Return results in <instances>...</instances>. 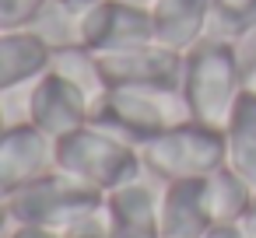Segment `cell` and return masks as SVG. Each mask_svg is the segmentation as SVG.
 <instances>
[{"mask_svg":"<svg viewBox=\"0 0 256 238\" xmlns=\"http://www.w3.org/2000/svg\"><path fill=\"white\" fill-rule=\"evenodd\" d=\"M246 88L249 84H246V70H242L235 42L204 35L193 49H186L179 91L190 109V119L224 130V123Z\"/></svg>","mask_w":256,"mask_h":238,"instance_id":"1","label":"cell"},{"mask_svg":"<svg viewBox=\"0 0 256 238\" xmlns=\"http://www.w3.org/2000/svg\"><path fill=\"white\" fill-rule=\"evenodd\" d=\"M56 168L95 193H112L134 179H140V151L137 144L88 123L56 140Z\"/></svg>","mask_w":256,"mask_h":238,"instance_id":"2","label":"cell"},{"mask_svg":"<svg viewBox=\"0 0 256 238\" xmlns=\"http://www.w3.org/2000/svg\"><path fill=\"white\" fill-rule=\"evenodd\" d=\"M190 119V109L182 102V91L172 88H106L92 102V119L95 126L130 140L144 144L179 123Z\"/></svg>","mask_w":256,"mask_h":238,"instance_id":"3","label":"cell"},{"mask_svg":"<svg viewBox=\"0 0 256 238\" xmlns=\"http://www.w3.org/2000/svg\"><path fill=\"white\" fill-rule=\"evenodd\" d=\"M144 168L162 179V182H190V179H207L224 165V130H214L207 123L186 119L140 147Z\"/></svg>","mask_w":256,"mask_h":238,"instance_id":"4","label":"cell"},{"mask_svg":"<svg viewBox=\"0 0 256 238\" xmlns=\"http://www.w3.org/2000/svg\"><path fill=\"white\" fill-rule=\"evenodd\" d=\"M95 200H102V193H95V189L81 186L78 179L64 175L60 168H53L50 175H42L39 182L18 189L11 196V221L14 224H42V228L60 231L70 217H78Z\"/></svg>","mask_w":256,"mask_h":238,"instance_id":"5","label":"cell"},{"mask_svg":"<svg viewBox=\"0 0 256 238\" xmlns=\"http://www.w3.org/2000/svg\"><path fill=\"white\" fill-rule=\"evenodd\" d=\"M148 42H154L151 11L130 7L123 0H98V4L84 7V14H81L78 46L92 49L95 56L137 49V46H148Z\"/></svg>","mask_w":256,"mask_h":238,"instance_id":"6","label":"cell"},{"mask_svg":"<svg viewBox=\"0 0 256 238\" xmlns=\"http://www.w3.org/2000/svg\"><path fill=\"white\" fill-rule=\"evenodd\" d=\"M92 119V95L67 81L56 70H46L39 81H32L28 91V123L42 130L50 140H60Z\"/></svg>","mask_w":256,"mask_h":238,"instance_id":"7","label":"cell"},{"mask_svg":"<svg viewBox=\"0 0 256 238\" xmlns=\"http://www.w3.org/2000/svg\"><path fill=\"white\" fill-rule=\"evenodd\" d=\"M56 168V140L36 130L28 119L0 130V196H14L18 189L39 182Z\"/></svg>","mask_w":256,"mask_h":238,"instance_id":"8","label":"cell"},{"mask_svg":"<svg viewBox=\"0 0 256 238\" xmlns=\"http://www.w3.org/2000/svg\"><path fill=\"white\" fill-rule=\"evenodd\" d=\"M182 56L162 42H148L137 49L98 56L106 88H172L182 84Z\"/></svg>","mask_w":256,"mask_h":238,"instance_id":"9","label":"cell"},{"mask_svg":"<svg viewBox=\"0 0 256 238\" xmlns=\"http://www.w3.org/2000/svg\"><path fill=\"white\" fill-rule=\"evenodd\" d=\"M210 228L204 207V179L162 182L158 189V238H204Z\"/></svg>","mask_w":256,"mask_h":238,"instance_id":"10","label":"cell"},{"mask_svg":"<svg viewBox=\"0 0 256 238\" xmlns=\"http://www.w3.org/2000/svg\"><path fill=\"white\" fill-rule=\"evenodd\" d=\"M53 63L50 42L36 28L0 32V95L39 81Z\"/></svg>","mask_w":256,"mask_h":238,"instance_id":"11","label":"cell"},{"mask_svg":"<svg viewBox=\"0 0 256 238\" xmlns=\"http://www.w3.org/2000/svg\"><path fill=\"white\" fill-rule=\"evenodd\" d=\"M151 28H154V42L186 53L210 28V0H154Z\"/></svg>","mask_w":256,"mask_h":238,"instance_id":"12","label":"cell"},{"mask_svg":"<svg viewBox=\"0 0 256 238\" xmlns=\"http://www.w3.org/2000/svg\"><path fill=\"white\" fill-rule=\"evenodd\" d=\"M224 165L256 189V88H246L224 123Z\"/></svg>","mask_w":256,"mask_h":238,"instance_id":"13","label":"cell"},{"mask_svg":"<svg viewBox=\"0 0 256 238\" xmlns=\"http://www.w3.org/2000/svg\"><path fill=\"white\" fill-rule=\"evenodd\" d=\"M249 200H252V186L228 165H221L204 179V207L210 224H238Z\"/></svg>","mask_w":256,"mask_h":238,"instance_id":"14","label":"cell"},{"mask_svg":"<svg viewBox=\"0 0 256 238\" xmlns=\"http://www.w3.org/2000/svg\"><path fill=\"white\" fill-rule=\"evenodd\" d=\"M50 70L64 74L67 81H74L78 88H84L92 95V102L106 91V81H102V67H98V56L84 46H67V49H53V63Z\"/></svg>","mask_w":256,"mask_h":238,"instance_id":"15","label":"cell"},{"mask_svg":"<svg viewBox=\"0 0 256 238\" xmlns=\"http://www.w3.org/2000/svg\"><path fill=\"white\" fill-rule=\"evenodd\" d=\"M210 35L218 39H246L256 32V0H210Z\"/></svg>","mask_w":256,"mask_h":238,"instance_id":"16","label":"cell"},{"mask_svg":"<svg viewBox=\"0 0 256 238\" xmlns=\"http://www.w3.org/2000/svg\"><path fill=\"white\" fill-rule=\"evenodd\" d=\"M112 235V210L102 200H95L92 207H84L78 217H70L60 228V238H109Z\"/></svg>","mask_w":256,"mask_h":238,"instance_id":"17","label":"cell"},{"mask_svg":"<svg viewBox=\"0 0 256 238\" xmlns=\"http://www.w3.org/2000/svg\"><path fill=\"white\" fill-rule=\"evenodd\" d=\"M53 0H0V32L32 28Z\"/></svg>","mask_w":256,"mask_h":238,"instance_id":"18","label":"cell"},{"mask_svg":"<svg viewBox=\"0 0 256 238\" xmlns=\"http://www.w3.org/2000/svg\"><path fill=\"white\" fill-rule=\"evenodd\" d=\"M109 238H158V228L151 224H130V221H112Z\"/></svg>","mask_w":256,"mask_h":238,"instance_id":"19","label":"cell"},{"mask_svg":"<svg viewBox=\"0 0 256 238\" xmlns=\"http://www.w3.org/2000/svg\"><path fill=\"white\" fill-rule=\"evenodd\" d=\"M8 238H60V231L42 228V224H14V231Z\"/></svg>","mask_w":256,"mask_h":238,"instance_id":"20","label":"cell"},{"mask_svg":"<svg viewBox=\"0 0 256 238\" xmlns=\"http://www.w3.org/2000/svg\"><path fill=\"white\" fill-rule=\"evenodd\" d=\"M238 228H242V235H246V238H256V189H252V200H249V207H246V214H242Z\"/></svg>","mask_w":256,"mask_h":238,"instance_id":"21","label":"cell"},{"mask_svg":"<svg viewBox=\"0 0 256 238\" xmlns=\"http://www.w3.org/2000/svg\"><path fill=\"white\" fill-rule=\"evenodd\" d=\"M204 238H246L238 224H210Z\"/></svg>","mask_w":256,"mask_h":238,"instance_id":"22","label":"cell"},{"mask_svg":"<svg viewBox=\"0 0 256 238\" xmlns=\"http://www.w3.org/2000/svg\"><path fill=\"white\" fill-rule=\"evenodd\" d=\"M8 224H14V221H11V200H8V196H0V235H4Z\"/></svg>","mask_w":256,"mask_h":238,"instance_id":"23","label":"cell"},{"mask_svg":"<svg viewBox=\"0 0 256 238\" xmlns=\"http://www.w3.org/2000/svg\"><path fill=\"white\" fill-rule=\"evenodd\" d=\"M123 4H130V7H140V11H151V7H154V0H123Z\"/></svg>","mask_w":256,"mask_h":238,"instance_id":"24","label":"cell"},{"mask_svg":"<svg viewBox=\"0 0 256 238\" xmlns=\"http://www.w3.org/2000/svg\"><path fill=\"white\" fill-rule=\"evenodd\" d=\"M67 4H78V7H92V4H98V0H67Z\"/></svg>","mask_w":256,"mask_h":238,"instance_id":"25","label":"cell"},{"mask_svg":"<svg viewBox=\"0 0 256 238\" xmlns=\"http://www.w3.org/2000/svg\"><path fill=\"white\" fill-rule=\"evenodd\" d=\"M4 126H8V123H4V112H0V130H4Z\"/></svg>","mask_w":256,"mask_h":238,"instance_id":"26","label":"cell"}]
</instances>
